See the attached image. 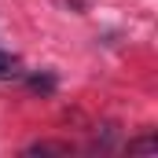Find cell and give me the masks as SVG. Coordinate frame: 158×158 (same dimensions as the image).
<instances>
[{
	"label": "cell",
	"instance_id": "1",
	"mask_svg": "<svg viewBox=\"0 0 158 158\" xmlns=\"http://www.w3.org/2000/svg\"><path fill=\"white\" fill-rule=\"evenodd\" d=\"M155 151H158V140H155V136H140V140L129 143V155H155Z\"/></svg>",
	"mask_w": 158,
	"mask_h": 158
},
{
	"label": "cell",
	"instance_id": "2",
	"mask_svg": "<svg viewBox=\"0 0 158 158\" xmlns=\"http://www.w3.org/2000/svg\"><path fill=\"white\" fill-rule=\"evenodd\" d=\"M4 77H19V59L11 52H0V81Z\"/></svg>",
	"mask_w": 158,
	"mask_h": 158
},
{
	"label": "cell",
	"instance_id": "3",
	"mask_svg": "<svg viewBox=\"0 0 158 158\" xmlns=\"http://www.w3.org/2000/svg\"><path fill=\"white\" fill-rule=\"evenodd\" d=\"M26 155H70V147L66 143H33V147H26Z\"/></svg>",
	"mask_w": 158,
	"mask_h": 158
},
{
	"label": "cell",
	"instance_id": "4",
	"mask_svg": "<svg viewBox=\"0 0 158 158\" xmlns=\"http://www.w3.org/2000/svg\"><path fill=\"white\" fill-rule=\"evenodd\" d=\"M30 88H33V92H55V77H48V74H44V77H30Z\"/></svg>",
	"mask_w": 158,
	"mask_h": 158
}]
</instances>
